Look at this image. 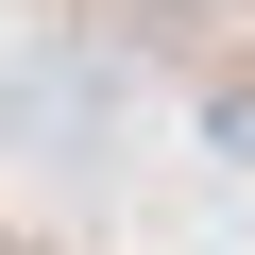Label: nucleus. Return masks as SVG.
Wrapping results in <instances>:
<instances>
[{
	"label": "nucleus",
	"instance_id": "1",
	"mask_svg": "<svg viewBox=\"0 0 255 255\" xmlns=\"http://www.w3.org/2000/svg\"><path fill=\"white\" fill-rule=\"evenodd\" d=\"M204 136H221V153H255V85H221V102H204Z\"/></svg>",
	"mask_w": 255,
	"mask_h": 255
}]
</instances>
